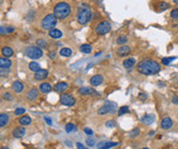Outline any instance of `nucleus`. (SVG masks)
Masks as SVG:
<instances>
[{"mask_svg": "<svg viewBox=\"0 0 178 149\" xmlns=\"http://www.w3.org/2000/svg\"><path fill=\"white\" fill-rule=\"evenodd\" d=\"M137 70L141 74L149 76V75L157 74L161 71V66L160 63H157L156 61L152 59H144L138 63Z\"/></svg>", "mask_w": 178, "mask_h": 149, "instance_id": "f257e3e1", "label": "nucleus"}, {"mask_svg": "<svg viewBox=\"0 0 178 149\" xmlns=\"http://www.w3.org/2000/svg\"><path fill=\"white\" fill-rule=\"evenodd\" d=\"M92 19V10L91 7L86 3H81L78 8V13H77V21L81 25H85L91 21Z\"/></svg>", "mask_w": 178, "mask_h": 149, "instance_id": "f03ea898", "label": "nucleus"}, {"mask_svg": "<svg viewBox=\"0 0 178 149\" xmlns=\"http://www.w3.org/2000/svg\"><path fill=\"white\" fill-rule=\"evenodd\" d=\"M71 13V7L67 2H59L54 8V15L58 20H65Z\"/></svg>", "mask_w": 178, "mask_h": 149, "instance_id": "7ed1b4c3", "label": "nucleus"}, {"mask_svg": "<svg viewBox=\"0 0 178 149\" xmlns=\"http://www.w3.org/2000/svg\"><path fill=\"white\" fill-rule=\"evenodd\" d=\"M58 19L55 16L54 14H47L45 18L43 19L42 21V27L44 30L50 31L55 28V26L57 25Z\"/></svg>", "mask_w": 178, "mask_h": 149, "instance_id": "20e7f679", "label": "nucleus"}, {"mask_svg": "<svg viewBox=\"0 0 178 149\" xmlns=\"http://www.w3.org/2000/svg\"><path fill=\"white\" fill-rule=\"evenodd\" d=\"M25 54L32 60H37L43 57V50L42 48L37 47V46H29L25 49Z\"/></svg>", "mask_w": 178, "mask_h": 149, "instance_id": "39448f33", "label": "nucleus"}, {"mask_svg": "<svg viewBox=\"0 0 178 149\" xmlns=\"http://www.w3.org/2000/svg\"><path fill=\"white\" fill-rule=\"evenodd\" d=\"M112 30V24L108 21H102L97 24V26L95 27V32L97 35H105V34L109 33Z\"/></svg>", "mask_w": 178, "mask_h": 149, "instance_id": "423d86ee", "label": "nucleus"}, {"mask_svg": "<svg viewBox=\"0 0 178 149\" xmlns=\"http://www.w3.org/2000/svg\"><path fill=\"white\" fill-rule=\"evenodd\" d=\"M60 104L67 106V107H72L76 104V99L73 98V96L70 94H62L60 96Z\"/></svg>", "mask_w": 178, "mask_h": 149, "instance_id": "0eeeda50", "label": "nucleus"}, {"mask_svg": "<svg viewBox=\"0 0 178 149\" xmlns=\"http://www.w3.org/2000/svg\"><path fill=\"white\" fill-rule=\"evenodd\" d=\"M115 108H116L115 104H106L98 109L97 113H98V115H105V114H108V113H110V112H113V111L115 110Z\"/></svg>", "mask_w": 178, "mask_h": 149, "instance_id": "6e6552de", "label": "nucleus"}, {"mask_svg": "<svg viewBox=\"0 0 178 149\" xmlns=\"http://www.w3.org/2000/svg\"><path fill=\"white\" fill-rule=\"evenodd\" d=\"M103 82H104V77H103V75H101V74H95L90 78V84L94 87L101 85Z\"/></svg>", "mask_w": 178, "mask_h": 149, "instance_id": "1a4fd4ad", "label": "nucleus"}, {"mask_svg": "<svg viewBox=\"0 0 178 149\" xmlns=\"http://www.w3.org/2000/svg\"><path fill=\"white\" fill-rule=\"evenodd\" d=\"M47 76H48V71H47V70H45V69L38 70V71L35 72V74H34V78H35L36 80H45Z\"/></svg>", "mask_w": 178, "mask_h": 149, "instance_id": "9d476101", "label": "nucleus"}, {"mask_svg": "<svg viewBox=\"0 0 178 149\" xmlns=\"http://www.w3.org/2000/svg\"><path fill=\"white\" fill-rule=\"evenodd\" d=\"M174 122H173V120L169 118V116H165L162 119V122H161V127L163 128V130H169V128L172 127Z\"/></svg>", "mask_w": 178, "mask_h": 149, "instance_id": "9b49d317", "label": "nucleus"}, {"mask_svg": "<svg viewBox=\"0 0 178 149\" xmlns=\"http://www.w3.org/2000/svg\"><path fill=\"white\" fill-rule=\"evenodd\" d=\"M155 121V115L154 114H145L141 118V123L145 125H151Z\"/></svg>", "mask_w": 178, "mask_h": 149, "instance_id": "f8f14e48", "label": "nucleus"}, {"mask_svg": "<svg viewBox=\"0 0 178 149\" xmlns=\"http://www.w3.org/2000/svg\"><path fill=\"white\" fill-rule=\"evenodd\" d=\"M130 51H131L130 47L122 45L121 47H119L117 49V56H119V57H126V56H128L130 54Z\"/></svg>", "mask_w": 178, "mask_h": 149, "instance_id": "ddd939ff", "label": "nucleus"}, {"mask_svg": "<svg viewBox=\"0 0 178 149\" xmlns=\"http://www.w3.org/2000/svg\"><path fill=\"white\" fill-rule=\"evenodd\" d=\"M38 97V90H37V88H35V87H33V88H31L29 92H27L26 94V98L30 100V101H33V100H35V99Z\"/></svg>", "mask_w": 178, "mask_h": 149, "instance_id": "4468645a", "label": "nucleus"}, {"mask_svg": "<svg viewBox=\"0 0 178 149\" xmlns=\"http://www.w3.org/2000/svg\"><path fill=\"white\" fill-rule=\"evenodd\" d=\"M118 143H114V142H101L97 145V149H110L112 147L117 146Z\"/></svg>", "mask_w": 178, "mask_h": 149, "instance_id": "2eb2a0df", "label": "nucleus"}, {"mask_svg": "<svg viewBox=\"0 0 178 149\" xmlns=\"http://www.w3.org/2000/svg\"><path fill=\"white\" fill-rule=\"evenodd\" d=\"M12 135H13V137H15V138H21V137H23V136L25 135V128L22 127V126L14 128V130H13Z\"/></svg>", "mask_w": 178, "mask_h": 149, "instance_id": "dca6fc26", "label": "nucleus"}, {"mask_svg": "<svg viewBox=\"0 0 178 149\" xmlns=\"http://www.w3.org/2000/svg\"><path fill=\"white\" fill-rule=\"evenodd\" d=\"M67 88H68V84H67L66 82H59V83L56 84V85H55V87H54V89L56 90L57 92H65Z\"/></svg>", "mask_w": 178, "mask_h": 149, "instance_id": "f3484780", "label": "nucleus"}, {"mask_svg": "<svg viewBox=\"0 0 178 149\" xmlns=\"http://www.w3.org/2000/svg\"><path fill=\"white\" fill-rule=\"evenodd\" d=\"M11 64H12V62H11V60H9L8 58H6V57L0 58V68L9 69L10 66H11Z\"/></svg>", "mask_w": 178, "mask_h": 149, "instance_id": "a211bd4d", "label": "nucleus"}, {"mask_svg": "<svg viewBox=\"0 0 178 149\" xmlns=\"http://www.w3.org/2000/svg\"><path fill=\"white\" fill-rule=\"evenodd\" d=\"M134 64H136V59H134V58L125 59L124 62H122V66H124V68H126V69H131Z\"/></svg>", "mask_w": 178, "mask_h": 149, "instance_id": "6ab92c4d", "label": "nucleus"}, {"mask_svg": "<svg viewBox=\"0 0 178 149\" xmlns=\"http://www.w3.org/2000/svg\"><path fill=\"white\" fill-rule=\"evenodd\" d=\"M49 36L54 39H59L62 37V32L57 30V28H53V30L49 31Z\"/></svg>", "mask_w": 178, "mask_h": 149, "instance_id": "aec40b11", "label": "nucleus"}, {"mask_svg": "<svg viewBox=\"0 0 178 149\" xmlns=\"http://www.w3.org/2000/svg\"><path fill=\"white\" fill-rule=\"evenodd\" d=\"M12 89L14 90L15 92H23V89H24V85H23V83H21V82H19V80H15L14 83L12 84Z\"/></svg>", "mask_w": 178, "mask_h": 149, "instance_id": "412c9836", "label": "nucleus"}, {"mask_svg": "<svg viewBox=\"0 0 178 149\" xmlns=\"http://www.w3.org/2000/svg\"><path fill=\"white\" fill-rule=\"evenodd\" d=\"M79 94H81V95H83V96L92 95V94H94V90L92 89L91 87L83 86V87H80V88H79Z\"/></svg>", "mask_w": 178, "mask_h": 149, "instance_id": "4be33fe9", "label": "nucleus"}, {"mask_svg": "<svg viewBox=\"0 0 178 149\" xmlns=\"http://www.w3.org/2000/svg\"><path fill=\"white\" fill-rule=\"evenodd\" d=\"M9 115L7 113H1L0 114V127H3V126H6L8 123H9Z\"/></svg>", "mask_w": 178, "mask_h": 149, "instance_id": "5701e85b", "label": "nucleus"}, {"mask_svg": "<svg viewBox=\"0 0 178 149\" xmlns=\"http://www.w3.org/2000/svg\"><path fill=\"white\" fill-rule=\"evenodd\" d=\"M18 122L20 123L21 125H30L31 122H32V119L27 115H22L21 118L18 120Z\"/></svg>", "mask_w": 178, "mask_h": 149, "instance_id": "b1692460", "label": "nucleus"}, {"mask_svg": "<svg viewBox=\"0 0 178 149\" xmlns=\"http://www.w3.org/2000/svg\"><path fill=\"white\" fill-rule=\"evenodd\" d=\"M39 90L44 94H47L51 90V85L49 83H42L39 85Z\"/></svg>", "mask_w": 178, "mask_h": 149, "instance_id": "393cba45", "label": "nucleus"}, {"mask_svg": "<svg viewBox=\"0 0 178 149\" xmlns=\"http://www.w3.org/2000/svg\"><path fill=\"white\" fill-rule=\"evenodd\" d=\"M1 54H3V57L9 58L13 54V50L10 47H3L2 49H1Z\"/></svg>", "mask_w": 178, "mask_h": 149, "instance_id": "a878e982", "label": "nucleus"}, {"mask_svg": "<svg viewBox=\"0 0 178 149\" xmlns=\"http://www.w3.org/2000/svg\"><path fill=\"white\" fill-rule=\"evenodd\" d=\"M128 42V37L125 34H122V35H119V37H118L117 39H116V44H118V45H125V44H127Z\"/></svg>", "mask_w": 178, "mask_h": 149, "instance_id": "bb28decb", "label": "nucleus"}, {"mask_svg": "<svg viewBox=\"0 0 178 149\" xmlns=\"http://www.w3.org/2000/svg\"><path fill=\"white\" fill-rule=\"evenodd\" d=\"M80 51H81L82 54H90L91 51H92V47L89 44H83V45L80 46Z\"/></svg>", "mask_w": 178, "mask_h": 149, "instance_id": "cd10ccee", "label": "nucleus"}, {"mask_svg": "<svg viewBox=\"0 0 178 149\" xmlns=\"http://www.w3.org/2000/svg\"><path fill=\"white\" fill-rule=\"evenodd\" d=\"M59 54H60V56H62V57H70V56L72 54V50H71L70 48L65 47V48H61V50Z\"/></svg>", "mask_w": 178, "mask_h": 149, "instance_id": "c85d7f7f", "label": "nucleus"}, {"mask_svg": "<svg viewBox=\"0 0 178 149\" xmlns=\"http://www.w3.org/2000/svg\"><path fill=\"white\" fill-rule=\"evenodd\" d=\"M157 9H158V11H165V10L169 9V3L166 2V1H161L157 4Z\"/></svg>", "mask_w": 178, "mask_h": 149, "instance_id": "c756f323", "label": "nucleus"}, {"mask_svg": "<svg viewBox=\"0 0 178 149\" xmlns=\"http://www.w3.org/2000/svg\"><path fill=\"white\" fill-rule=\"evenodd\" d=\"M29 68H30L31 71H33V72H37L38 70H41V66H39L37 62H35V61H32V62L29 64Z\"/></svg>", "mask_w": 178, "mask_h": 149, "instance_id": "7c9ffc66", "label": "nucleus"}, {"mask_svg": "<svg viewBox=\"0 0 178 149\" xmlns=\"http://www.w3.org/2000/svg\"><path fill=\"white\" fill-rule=\"evenodd\" d=\"M65 130H66L67 133H71V132L77 131V126H74V124H72V123H68L65 126Z\"/></svg>", "mask_w": 178, "mask_h": 149, "instance_id": "2f4dec72", "label": "nucleus"}, {"mask_svg": "<svg viewBox=\"0 0 178 149\" xmlns=\"http://www.w3.org/2000/svg\"><path fill=\"white\" fill-rule=\"evenodd\" d=\"M174 60H176V57H166L162 59V63H163L164 66H168V64H170V63L174 61Z\"/></svg>", "mask_w": 178, "mask_h": 149, "instance_id": "473e14b6", "label": "nucleus"}, {"mask_svg": "<svg viewBox=\"0 0 178 149\" xmlns=\"http://www.w3.org/2000/svg\"><path fill=\"white\" fill-rule=\"evenodd\" d=\"M128 112H129V107L128 106H122L118 110V115H124V114L128 113Z\"/></svg>", "mask_w": 178, "mask_h": 149, "instance_id": "72a5a7b5", "label": "nucleus"}, {"mask_svg": "<svg viewBox=\"0 0 178 149\" xmlns=\"http://www.w3.org/2000/svg\"><path fill=\"white\" fill-rule=\"evenodd\" d=\"M36 44H37V47H39V48H46L47 47V42H46V40L45 39H37L36 40Z\"/></svg>", "mask_w": 178, "mask_h": 149, "instance_id": "f704fd0d", "label": "nucleus"}, {"mask_svg": "<svg viewBox=\"0 0 178 149\" xmlns=\"http://www.w3.org/2000/svg\"><path fill=\"white\" fill-rule=\"evenodd\" d=\"M140 134V128H133L132 131L131 132H129V136L131 138H134V137H137V136H138V135Z\"/></svg>", "mask_w": 178, "mask_h": 149, "instance_id": "c9c22d12", "label": "nucleus"}, {"mask_svg": "<svg viewBox=\"0 0 178 149\" xmlns=\"http://www.w3.org/2000/svg\"><path fill=\"white\" fill-rule=\"evenodd\" d=\"M9 74H10V70L9 69H3V68H0V76H1V77H7Z\"/></svg>", "mask_w": 178, "mask_h": 149, "instance_id": "e433bc0d", "label": "nucleus"}, {"mask_svg": "<svg viewBox=\"0 0 178 149\" xmlns=\"http://www.w3.org/2000/svg\"><path fill=\"white\" fill-rule=\"evenodd\" d=\"M170 18L175 19V20H178V8L173 9L172 11H170Z\"/></svg>", "mask_w": 178, "mask_h": 149, "instance_id": "4c0bfd02", "label": "nucleus"}, {"mask_svg": "<svg viewBox=\"0 0 178 149\" xmlns=\"http://www.w3.org/2000/svg\"><path fill=\"white\" fill-rule=\"evenodd\" d=\"M85 143H86V145H88L89 147H93L94 145H95V139H93V138H91V137H88L86 139H85Z\"/></svg>", "mask_w": 178, "mask_h": 149, "instance_id": "58836bf2", "label": "nucleus"}, {"mask_svg": "<svg viewBox=\"0 0 178 149\" xmlns=\"http://www.w3.org/2000/svg\"><path fill=\"white\" fill-rule=\"evenodd\" d=\"M23 113H25V109L24 108H18L14 110V114L15 115H22Z\"/></svg>", "mask_w": 178, "mask_h": 149, "instance_id": "ea45409f", "label": "nucleus"}, {"mask_svg": "<svg viewBox=\"0 0 178 149\" xmlns=\"http://www.w3.org/2000/svg\"><path fill=\"white\" fill-rule=\"evenodd\" d=\"M106 126L107 127H115L116 126V122H115L114 120H109V121L106 122Z\"/></svg>", "mask_w": 178, "mask_h": 149, "instance_id": "a19ab883", "label": "nucleus"}, {"mask_svg": "<svg viewBox=\"0 0 178 149\" xmlns=\"http://www.w3.org/2000/svg\"><path fill=\"white\" fill-rule=\"evenodd\" d=\"M3 99H6V100H12L13 97L10 92H5V94H3Z\"/></svg>", "mask_w": 178, "mask_h": 149, "instance_id": "79ce46f5", "label": "nucleus"}, {"mask_svg": "<svg viewBox=\"0 0 178 149\" xmlns=\"http://www.w3.org/2000/svg\"><path fill=\"white\" fill-rule=\"evenodd\" d=\"M84 133L86 135H89V136H91V135H93V131L91 130V128H89V127H85L84 128Z\"/></svg>", "mask_w": 178, "mask_h": 149, "instance_id": "37998d69", "label": "nucleus"}, {"mask_svg": "<svg viewBox=\"0 0 178 149\" xmlns=\"http://www.w3.org/2000/svg\"><path fill=\"white\" fill-rule=\"evenodd\" d=\"M48 57L50 58V59H54V58L56 57V51H50L48 54Z\"/></svg>", "mask_w": 178, "mask_h": 149, "instance_id": "c03bdc74", "label": "nucleus"}, {"mask_svg": "<svg viewBox=\"0 0 178 149\" xmlns=\"http://www.w3.org/2000/svg\"><path fill=\"white\" fill-rule=\"evenodd\" d=\"M172 102L174 104H178V96H175V97H173L172 98Z\"/></svg>", "mask_w": 178, "mask_h": 149, "instance_id": "a18cd8bd", "label": "nucleus"}, {"mask_svg": "<svg viewBox=\"0 0 178 149\" xmlns=\"http://www.w3.org/2000/svg\"><path fill=\"white\" fill-rule=\"evenodd\" d=\"M77 148L78 149H88V148H85L81 143H77Z\"/></svg>", "mask_w": 178, "mask_h": 149, "instance_id": "49530a36", "label": "nucleus"}, {"mask_svg": "<svg viewBox=\"0 0 178 149\" xmlns=\"http://www.w3.org/2000/svg\"><path fill=\"white\" fill-rule=\"evenodd\" d=\"M44 119H45L46 123H47V124H48V125H51V124H53V122H51V119H49V118H47V116H45V118H44Z\"/></svg>", "mask_w": 178, "mask_h": 149, "instance_id": "de8ad7c7", "label": "nucleus"}, {"mask_svg": "<svg viewBox=\"0 0 178 149\" xmlns=\"http://www.w3.org/2000/svg\"><path fill=\"white\" fill-rule=\"evenodd\" d=\"M7 33H8L7 28H2V27H0V34H7Z\"/></svg>", "mask_w": 178, "mask_h": 149, "instance_id": "09e8293b", "label": "nucleus"}, {"mask_svg": "<svg viewBox=\"0 0 178 149\" xmlns=\"http://www.w3.org/2000/svg\"><path fill=\"white\" fill-rule=\"evenodd\" d=\"M139 99L144 100V99H146V95H144V94H140V95H139Z\"/></svg>", "mask_w": 178, "mask_h": 149, "instance_id": "8fccbe9b", "label": "nucleus"}, {"mask_svg": "<svg viewBox=\"0 0 178 149\" xmlns=\"http://www.w3.org/2000/svg\"><path fill=\"white\" fill-rule=\"evenodd\" d=\"M173 2H174V4H177L178 6V0H173Z\"/></svg>", "mask_w": 178, "mask_h": 149, "instance_id": "3c124183", "label": "nucleus"}, {"mask_svg": "<svg viewBox=\"0 0 178 149\" xmlns=\"http://www.w3.org/2000/svg\"><path fill=\"white\" fill-rule=\"evenodd\" d=\"M66 145H68V146H71V143H70V142H66Z\"/></svg>", "mask_w": 178, "mask_h": 149, "instance_id": "603ef678", "label": "nucleus"}, {"mask_svg": "<svg viewBox=\"0 0 178 149\" xmlns=\"http://www.w3.org/2000/svg\"><path fill=\"white\" fill-rule=\"evenodd\" d=\"M149 135H150V136H152V135H154V132H153V131L150 132V134H149Z\"/></svg>", "mask_w": 178, "mask_h": 149, "instance_id": "864d4df0", "label": "nucleus"}, {"mask_svg": "<svg viewBox=\"0 0 178 149\" xmlns=\"http://www.w3.org/2000/svg\"><path fill=\"white\" fill-rule=\"evenodd\" d=\"M0 149H9V148H8V147H1Z\"/></svg>", "mask_w": 178, "mask_h": 149, "instance_id": "5fc2aeb1", "label": "nucleus"}, {"mask_svg": "<svg viewBox=\"0 0 178 149\" xmlns=\"http://www.w3.org/2000/svg\"><path fill=\"white\" fill-rule=\"evenodd\" d=\"M142 149H149V148H146V147H144V148H142Z\"/></svg>", "mask_w": 178, "mask_h": 149, "instance_id": "6e6d98bb", "label": "nucleus"}]
</instances>
